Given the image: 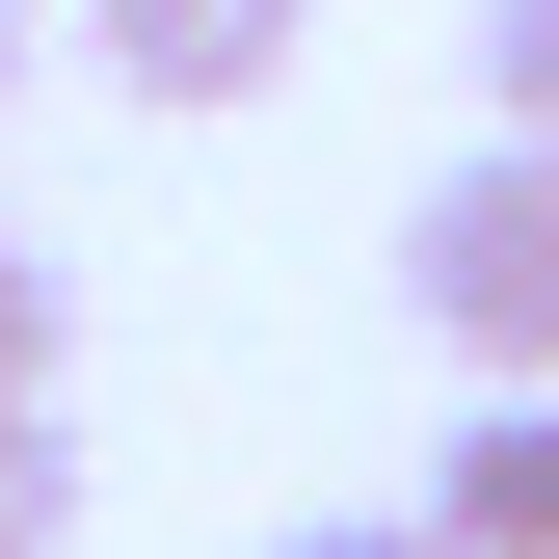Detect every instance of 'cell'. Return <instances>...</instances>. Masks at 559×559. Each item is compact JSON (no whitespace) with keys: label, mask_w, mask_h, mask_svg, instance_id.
Instances as JSON below:
<instances>
[{"label":"cell","mask_w":559,"mask_h":559,"mask_svg":"<svg viewBox=\"0 0 559 559\" xmlns=\"http://www.w3.org/2000/svg\"><path fill=\"white\" fill-rule=\"evenodd\" d=\"M400 294H427L453 373H559V133H479L427 214H400Z\"/></svg>","instance_id":"6da1fadb"},{"label":"cell","mask_w":559,"mask_h":559,"mask_svg":"<svg viewBox=\"0 0 559 559\" xmlns=\"http://www.w3.org/2000/svg\"><path fill=\"white\" fill-rule=\"evenodd\" d=\"M427 533H453V559H559V373H479V400H453Z\"/></svg>","instance_id":"7a4b0ae2"},{"label":"cell","mask_w":559,"mask_h":559,"mask_svg":"<svg viewBox=\"0 0 559 559\" xmlns=\"http://www.w3.org/2000/svg\"><path fill=\"white\" fill-rule=\"evenodd\" d=\"M294 27H320V0H81V53H107L133 107H266Z\"/></svg>","instance_id":"3957f363"},{"label":"cell","mask_w":559,"mask_h":559,"mask_svg":"<svg viewBox=\"0 0 559 559\" xmlns=\"http://www.w3.org/2000/svg\"><path fill=\"white\" fill-rule=\"evenodd\" d=\"M53 533H81V427L27 400V427H0V559H53Z\"/></svg>","instance_id":"277c9868"},{"label":"cell","mask_w":559,"mask_h":559,"mask_svg":"<svg viewBox=\"0 0 559 559\" xmlns=\"http://www.w3.org/2000/svg\"><path fill=\"white\" fill-rule=\"evenodd\" d=\"M479 107H507V133H559V0H479Z\"/></svg>","instance_id":"5b68a950"},{"label":"cell","mask_w":559,"mask_h":559,"mask_svg":"<svg viewBox=\"0 0 559 559\" xmlns=\"http://www.w3.org/2000/svg\"><path fill=\"white\" fill-rule=\"evenodd\" d=\"M53 320H81V294H53V266L0 240V427H27V400H53Z\"/></svg>","instance_id":"8992f818"},{"label":"cell","mask_w":559,"mask_h":559,"mask_svg":"<svg viewBox=\"0 0 559 559\" xmlns=\"http://www.w3.org/2000/svg\"><path fill=\"white\" fill-rule=\"evenodd\" d=\"M266 559H453L427 507H346V533H266Z\"/></svg>","instance_id":"52a82bcc"},{"label":"cell","mask_w":559,"mask_h":559,"mask_svg":"<svg viewBox=\"0 0 559 559\" xmlns=\"http://www.w3.org/2000/svg\"><path fill=\"white\" fill-rule=\"evenodd\" d=\"M0 81H27V0H0Z\"/></svg>","instance_id":"ba28073f"}]
</instances>
